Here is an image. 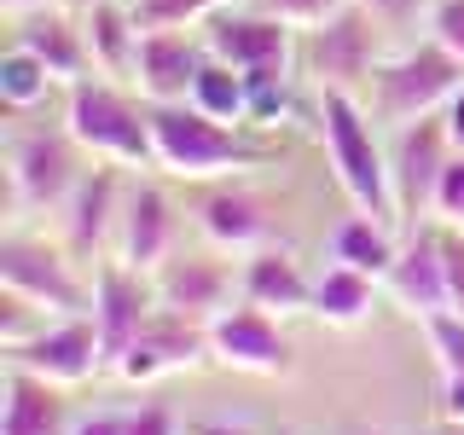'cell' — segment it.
<instances>
[{
  "instance_id": "cell-24",
  "label": "cell",
  "mask_w": 464,
  "mask_h": 435,
  "mask_svg": "<svg viewBox=\"0 0 464 435\" xmlns=\"http://www.w3.org/2000/svg\"><path fill=\"white\" fill-rule=\"evenodd\" d=\"M395 256H401L395 227H389V221H377V215H366V209L343 215V221L331 227V261H343V267H354V273H372L377 285L389 279Z\"/></svg>"
},
{
  "instance_id": "cell-8",
  "label": "cell",
  "mask_w": 464,
  "mask_h": 435,
  "mask_svg": "<svg viewBox=\"0 0 464 435\" xmlns=\"http://www.w3.org/2000/svg\"><path fill=\"white\" fill-rule=\"evenodd\" d=\"M198 35L215 58H227L244 76H290V64H296V24L273 18V12L250 6V0L221 6Z\"/></svg>"
},
{
  "instance_id": "cell-36",
  "label": "cell",
  "mask_w": 464,
  "mask_h": 435,
  "mask_svg": "<svg viewBox=\"0 0 464 435\" xmlns=\"http://www.w3.org/2000/svg\"><path fill=\"white\" fill-rule=\"evenodd\" d=\"M441 267H447V302H453V314H464V227H441Z\"/></svg>"
},
{
  "instance_id": "cell-13",
  "label": "cell",
  "mask_w": 464,
  "mask_h": 435,
  "mask_svg": "<svg viewBox=\"0 0 464 435\" xmlns=\"http://www.w3.org/2000/svg\"><path fill=\"white\" fill-rule=\"evenodd\" d=\"M203 360H215L209 348V319H192V314H174V308H157L151 325L134 337V348L122 354V366L111 377H122V383H157V377H174V372H192Z\"/></svg>"
},
{
  "instance_id": "cell-35",
  "label": "cell",
  "mask_w": 464,
  "mask_h": 435,
  "mask_svg": "<svg viewBox=\"0 0 464 435\" xmlns=\"http://www.w3.org/2000/svg\"><path fill=\"white\" fill-rule=\"evenodd\" d=\"M250 6L273 12V18H285V24H296V29H314V24H325L337 6H348V0H250Z\"/></svg>"
},
{
  "instance_id": "cell-42",
  "label": "cell",
  "mask_w": 464,
  "mask_h": 435,
  "mask_svg": "<svg viewBox=\"0 0 464 435\" xmlns=\"http://www.w3.org/2000/svg\"><path fill=\"white\" fill-rule=\"evenodd\" d=\"M198 435H250V430H227V424H203Z\"/></svg>"
},
{
  "instance_id": "cell-34",
  "label": "cell",
  "mask_w": 464,
  "mask_h": 435,
  "mask_svg": "<svg viewBox=\"0 0 464 435\" xmlns=\"http://www.w3.org/2000/svg\"><path fill=\"white\" fill-rule=\"evenodd\" d=\"M360 6H366L389 35H412V29H424V18H430V0H360Z\"/></svg>"
},
{
  "instance_id": "cell-31",
  "label": "cell",
  "mask_w": 464,
  "mask_h": 435,
  "mask_svg": "<svg viewBox=\"0 0 464 435\" xmlns=\"http://www.w3.org/2000/svg\"><path fill=\"white\" fill-rule=\"evenodd\" d=\"M290 116V76H250V128H279Z\"/></svg>"
},
{
  "instance_id": "cell-21",
  "label": "cell",
  "mask_w": 464,
  "mask_h": 435,
  "mask_svg": "<svg viewBox=\"0 0 464 435\" xmlns=\"http://www.w3.org/2000/svg\"><path fill=\"white\" fill-rule=\"evenodd\" d=\"M238 302H256L267 314H308L314 308V279L285 244H261L238 261Z\"/></svg>"
},
{
  "instance_id": "cell-11",
  "label": "cell",
  "mask_w": 464,
  "mask_h": 435,
  "mask_svg": "<svg viewBox=\"0 0 464 435\" xmlns=\"http://www.w3.org/2000/svg\"><path fill=\"white\" fill-rule=\"evenodd\" d=\"M174 238H180V209H174L169 186L151 180L145 169L128 174V198H122V221H116L111 256L140 267V273H157L174 256Z\"/></svg>"
},
{
  "instance_id": "cell-9",
  "label": "cell",
  "mask_w": 464,
  "mask_h": 435,
  "mask_svg": "<svg viewBox=\"0 0 464 435\" xmlns=\"http://www.w3.org/2000/svg\"><path fill=\"white\" fill-rule=\"evenodd\" d=\"M447 163H453V140H447L441 111L418 116V122H406V128H389V180H395L401 232L424 227L435 215V186H441Z\"/></svg>"
},
{
  "instance_id": "cell-18",
  "label": "cell",
  "mask_w": 464,
  "mask_h": 435,
  "mask_svg": "<svg viewBox=\"0 0 464 435\" xmlns=\"http://www.w3.org/2000/svg\"><path fill=\"white\" fill-rule=\"evenodd\" d=\"M198 232L215 244L221 256H250L261 244H273V215L267 198L250 192L244 180H221L198 198Z\"/></svg>"
},
{
  "instance_id": "cell-17",
  "label": "cell",
  "mask_w": 464,
  "mask_h": 435,
  "mask_svg": "<svg viewBox=\"0 0 464 435\" xmlns=\"http://www.w3.org/2000/svg\"><path fill=\"white\" fill-rule=\"evenodd\" d=\"M383 290L395 296L401 314L418 319V325L435 319V314H453V302H447V267H441V227L435 221L406 227L401 256H395V267H389Z\"/></svg>"
},
{
  "instance_id": "cell-39",
  "label": "cell",
  "mask_w": 464,
  "mask_h": 435,
  "mask_svg": "<svg viewBox=\"0 0 464 435\" xmlns=\"http://www.w3.org/2000/svg\"><path fill=\"white\" fill-rule=\"evenodd\" d=\"M70 435H128V412H93V418H76Z\"/></svg>"
},
{
  "instance_id": "cell-30",
  "label": "cell",
  "mask_w": 464,
  "mask_h": 435,
  "mask_svg": "<svg viewBox=\"0 0 464 435\" xmlns=\"http://www.w3.org/2000/svg\"><path fill=\"white\" fill-rule=\"evenodd\" d=\"M424 343H430L441 377L464 372V314H435V319H424Z\"/></svg>"
},
{
  "instance_id": "cell-7",
  "label": "cell",
  "mask_w": 464,
  "mask_h": 435,
  "mask_svg": "<svg viewBox=\"0 0 464 435\" xmlns=\"http://www.w3.org/2000/svg\"><path fill=\"white\" fill-rule=\"evenodd\" d=\"M0 285L24 290L47 314L93 308V273H82V256L64 238H41L29 227H6V238H0Z\"/></svg>"
},
{
  "instance_id": "cell-15",
  "label": "cell",
  "mask_w": 464,
  "mask_h": 435,
  "mask_svg": "<svg viewBox=\"0 0 464 435\" xmlns=\"http://www.w3.org/2000/svg\"><path fill=\"white\" fill-rule=\"evenodd\" d=\"M209 348L215 360L232 372H250V377H285L290 372V337L279 325V314L256 308V302H238V308L215 314L209 319Z\"/></svg>"
},
{
  "instance_id": "cell-43",
  "label": "cell",
  "mask_w": 464,
  "mask_h": 435,
  "mask_svg": "<svg viewBox=\"0 0 464 435\" xmlns=\"http://www.w3.org/2000/svg\"><path fill=\"white\" fill-rule=\"evenodd\" d=\"M441 435H464V424H447V430H441Z\"/></svg>"
},
{
  "instance_id": "cell-41",
  "label": "cell",
  "mask_w": 464,
  "mask_h": 435,
  "mask_svg": "<svg viewBox=\"0 0 464 435\" xmlns=\"http://www.w3.org/2000/svg\"><path fill=\"white\" fill-rule=\"evenodd\" d=\"M41 6H58V0H0L6 18H24V12H41Z\"/></svg>"
},
{
  "instance_id": "cell-45",
  "label": "cell",
  "mask_w": 464,
  "mask_h": 435,
  "mask_svg": "<svg viewBox=\"0 0 464 435\" xmlns=\"http://www.w3.org/2000/svg\"><path fill=\"white\" fill-rule=\"evenodd\" d=\"M279 435H285V430H279Z\"/></svg>"
},
{
  "instance_id": "cell-3",
  "label": "cell",
  "mask_w": 464,
  "mask_h": 435,
  "mask_svg": "<svg viewBox=\"0 0 464 435\" xmlns=\"http://www.w3.org/2000/svg\"><path fill=\"white\" fill-rule=\"evenodd\" d=\"M64 128L93 163H122V169H157V140H151V105L128 82L111 76H82L64 87Z\"/></svg>"
},
{
  "instance_id": "cell-19",
  "label": "cell",
  "mask_w": 464,
  "mask_h": 435,
  "mask_svg": "<svg viewBox=\"0 0 464 435\" xmlns=\"http://www.w3.org/2000/svg\"><path fill=\"white\" fill-rule=\"evenodd\" d=\"M12 47L35 53L64 87H76L82 76H93V53H87L82 12L64 6V0H58V6H41V12H24V18H12Z\"/></svg>"
},
{
  "instance_id": "cell-37",
  "label": "cell",
  "mask_w": 464,
  "mask_h": 435,
  "mask_svg": "<svg viewBox=\"0 0 464 435\" xmlns=\"http://www.w3.org/2000/svg\"><path fill=\"white\" fill-rule=\"evenodd\" d=\"M128 435H180V424H174V412L163 401H145L128 412Z\"/></svg>"
},
{
  "instance_id": "cell-2",
  "label": "cell",
  "mask_w": 464,
  "mask_h": 435,
  "mask_svg": "<svg viewBox=\"0 0 464 435\" xmlns=\"http://www.w3.org/2000/svg\"><path fill=\"white\" fill-rule=\"evenodd\" d=\"M319 145H325V163L337 174V186L348 192V203L377 215V221H389V227H401L383 122L366 111V99L360 93H319Z\"/></svg>"
},
{
  "instance_id": "cell-23",
  "label": "cell",
  "mask_w": 464,
  "mask_h": 435,
  "mask_svg": "<svg viewBox=\"0 0 464 435\" xmlns=\"http://www.w3.org/2000/svg\"><path fill=\"white\" fill-rule=\"evenodd\" d=\"M82 29H87V53H93V76L134 82V58H140V35H145L134 18V0H87Z\"/></svg>"
},
{
  "instance_id": "cell-40",
  "label": "cell",
  "mask_w": 464,
  "mask_h": 435,
  "mask_svg": "<svg viewBox=\"0 0 464 435\" xmlns=\"http://www.w3.org/2000/svg\"><path fill=\"white\" fill-rule=\"evenodd\" d=\"M441 122H447V140H453V151H464V87H459L453 99H447Z\"/></svg>"
},
{
  "instance_id": "cell-22",
  "label": "cell",
  "mask_w": 464,
  "mask_h": 435,
  "mask_svg": "<svg viewBox=\"0 0 464 435\" xmlns=\"http://www.w3.org/2000/svg\"><path fill=\"white\" fill-rule=\"evenodd\" d=\"M70 430H76V418H70L64 389L24 366H6V377H0V435H70Z\"/></svg>"
},
{
  "instance_id": "cell-16",
  "label": "cell",
  "mask_w": 464,
  "mask_h": 435,
  "mask_svg": "<svg viewBox=\"0 0 464 435\" xmlns=\"http://www.w3.org/2000/svg\"><path fill=\"white\" fill-rule=\"evenodd\" d=\"M203 58H209V47H203L198 29H145L140 58H134V82L128 87H134L145 105H180L192 93Z\"/></svg>"
},
{
  "instance_id": "cell-28",
  "label": "cell",
  "mask_w": 464,
  "mask_h": 435,
  "mask_svg": "<svg viewBox=\"0 0 464 435\" xmlns=\"http://www.w3.org/2000/svg\"><path fill=\"white\" fill-rule=\"evenodd\" d=\"M232 0H134L140 29H203Z\"/></svg>"
},
{
  "instance_id": "cell-33",
  "label": "cell",
  "mask_w": 464,
  "mask_h": 435,
  "mask_svg": "<svg viewBox=\"0 0 464 435\" xmlns=\"http://www.w3.org/2000/svg\"><path fill=\"white\" fill-rule=\"evenodd\" d=\"M441 227H464V151H453V163L441 169V186H435V215Z\"/></svg>"
},
{
  "instance_id": "cell-20",
  "label": "cell",
  "mask_w": 464,
  "mask_h": 435,
  "mask_svg": "<svg viewBox=\"0 0 464 435\" xmlns=\"http://www.w3.org/2000/svg\"><path fill=\"white\" fill-rule=\"evenodd\" d=\"M151 279H157V302H163V308L192 314V319L227 314L232 296H238V273H232L221 256H180L174 250Z\"/></svg>"
},
{
  "instance_id": "cell-25",
  "label": "cell",
  "mask_w": 464,
  "mask_h": 435,
  "mask_svg": "<svg viewBox=\"0 0 464 435\" xmlns=\"http://www.w3.org/2000/svg\"><path fill=\"white\" fill-rule=\"evenodd\" d=\"M372 302H377L372 273H354V267H343V261H331V267L314 279V308L308 314L319 319V325L348 331V325H360V319L372 314Z\"/></svg>"
},
{
  "instance_id": "cell-14",
  "label": "cell",
  "mask_w": 464,
  "mask_h": 435,
  "mask_svg": "<svg viewBox=\"0 0 464 435\" xmlns=\"http://www.w3.org/2000/svg\"><path fill=\"white\" fill-rule=\"evenodd\" d=\"M6 366H24V372L47 377V383H58V389H76V383H87V377H105V348H99L93 314L53 319L41 337L6 348Z\"/></svg>"
},
{
  "instance_id": "cell-10",
  "label": "cell",
  "mask_w": 464,
  "mask_h": 435,
  "mask_svg": "<svg viewBox=\"0 0 464 435\" xmlns=\"http://www.w3.org/2000/svg\"><path fill=\"white\" fill-rule=\"evenodd\" d=\"M163 308L157 302V279L140 267H128V261H93V325H99V348H105V372L122 366V354L134 348V337L145 325H151V314Z\"/></svg>"
},
{
  "instance_id": "cell-27",
  "label": "cell",
  "mask_w": 464,
  "mask_h": 435,
  "mask_svg": "<svg viewBox=\"0 0 464 435\" xmlns=\"http://www.w3.org/2000/svg\"><path fill=\"white\" fill-rule=\"evenodd\" d=\"M58 82L47 64H41L35 53H24V47H6V58H0V105H6L12 116H29V111H41L47 99L58 93Z\"/></svg>"
},
{
  "instance_id": "cell-38",
  "label": "cell",
  "mask_w": 464,
  "mask_h": 435,
  "mask_svg": "<svg viewBox=\"0 0 464 435\" xmlns=\"http://www.w3.org/2000/svg\"><path fill=\"white\" fill-rule=\"evenodd\" d=\"M441 424H464V372L441 377Z\"/></svg>"
},
{
  "instance_id": "cell-5",
  "label": "cell",
  "mask_w": 464,
  "mask_h": 435,
  "mask_svg": "<svg viewBox=\"0 0 464 435\" xmlns=\"http://www.w3.org/2000/svg\"><path fill=\"white\" fill-rule=\"evenodd\" d=\"M459 87H464V64L424 35V41H406V47L389 53L383 64L372 70V82H366L360 99H366V111L383 128H406V122H418V116L447 111V99H453Z\"/></svg>"
},
{
  "instance_id": "cell-1",
  "label": "cell",
  "mask_w": 464,
  "mask_h": 435,
  "mask_svg": "<svg viewBox=\"0 0 464 435\" xmlns=\"http://www.w3.org/2000/svg\"><path fill=\"white\" fill-rule=\"evenodd\" d=\"M151 140H157V169L174 180H238L250 169L279 163V145L250 140V128H232L203 116L198 105H151Z\"/></svg>"
},
{
  "instance_id": "cell-12",
  "label": "cell",
  "mask_w": 464,
  "mask_h": 435,
  "mask_svg": "<svg viewBox=\"0 0 464 435\" xmlns=\"http://www.w3.org/2000/svg\"><path fill=\"white\" fill-rule=\"evenodd\" d=\"M122 198H128V169L122 163H87L70 203L58 209V238L82 261H105L111 244H116V221H122Z\"/></svg>"
},
{
  "instance_id": "cell-6",
  "label": "cell",
  "mask_w": 464,
  "mask_h": 435,
  "mask_svg": "<svg viewBox=\"0 0 464 435\" xmlns=\"http://www.w3.org/2000/svg\"><path fill=\"white\" fill-rule=\"evenodd\" d=\"M302 70L314 76L319 93H366L372 70L389 58V29L372 18L360 0L337 6L325 24L302 29Z\"/></svg>"
},
{
  "instance_id": "cell-32",
  "label": "cell",
  "mask_w": 464,
  "mask_h": 435,
  "mask_svg": "<svg viewBox=\"0 0 464 435\" xmlns=\"http://www.w3.org/2000/svg\"><path fill=\"white\" fill-rule=\"evenodd\" d=\"M424 35L435 41V47H447V53L464 64V0H430Z\"/></svg>"
},
{
  "instance_id": "cell-26",
  "label": "cell",
  "mask_w": 464,
  "mask_h": 435,
  "mask_svg": "<svg viewBox=\"0 0 464 435\" xmlns=\"http://www.w3.org/2000/svg\"><path fill=\"white\" fill-rule=\"evenodd\" d=\"M186 105H198L203 116H215V122L250 128V76L209 53L203 70H198V82H192V93H186Z\"/></svg>"
},
{
  "instance_id": "cell-4",
  "label": "cell",
  "mask_w": 464,
  "mask_h": 435,
  "mask_svg": "<svg viewBox=\"0 0 464 435\" xmlns=\"http://www.w3.org/2000/svg\"><path fill=\"white\" fill-rule=\"evenodd\" d=\"M93 157L76 145L64 122L58 128H12L6 134V203L12 227H24L29 215H58L76 192Z\"/></svg>"
},
{
  "instance_id": "cell-29",
  "label": "cell",
  "mask_w": 464,
  "mask_h": 435,
  "mask_svg": "<svg viewBox=\"0 0 464 435\" xmlns=\"http://www.w3.org/2000/svg\"><path fill=\"white\" fill-rule=\"evenodd\" d=\"M53 319H64V314H47L41 302H29L24 290H6V285H0V348H18L29 337H41Z\"/></svg>"
},
{
  "instance_id": "cell-44",
  "label": "cell",
  "mask_w": 464,
  "mask_h": 435,
  "mask_svg": "<svg viewBox=\"0 0 464 435\" xmlns=\"http://www.w3.org/2000/svg\"><path fill=\"white\" fill-rule=\"evenodd\" d=\"M64 6H76V12H82V6H87V0H64Z\"/></svg>"
}]
</instances>
